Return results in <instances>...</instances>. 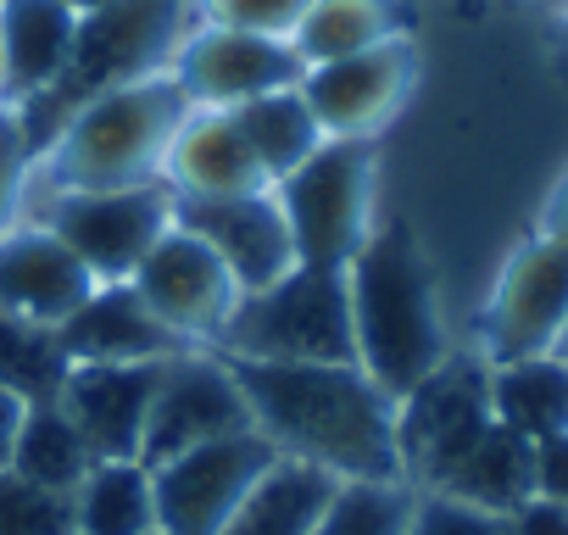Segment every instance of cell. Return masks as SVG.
<instances>
[{
	"instance_id": "obj_1",
	"label": "cell",
	"mask_w": 568,
	"mask_h": 535,
	"mask_svg": "<svg viewBox=\"0 0 568 535\" xmlns=\"http://www.w3.org/2000/svg\"><path fill=\"white\" fill-rule=\"evenodd\" d=\"M251 430L278 452L352 480H402L396 457V402L357 363H234Z\"/></svg>"
},
{
	"instance_id": "obj_2",
	"label": "cell",
	"mask_w": 568,
	"mask_h": 535,
	"mask_svg": "<svg viewBox=\"0 0 568 535\" xmlns=\"http://www.w3.org/2000/svg\"><path fill=\"white\" fill-rule=\"evenodd\" d=\"M346 302H352V352L357 369L396 402L446 357L440 302L429 262L407 223H385L346 262Z\"/></svg>"
},
{
	"instance_id": "obj_3",
	"label": "cell",
	"mask_w": 568,
	"mask_h": 535,
	"mask_svg": "<svg viewBox=\"0 0 568 535\" xmlns=\"http://www.w3.org/2000/svg\"><path fill=\"white\" fill-rule=\"evenodd\" d=\"M195 23H201L195 0H112V7H101V12H84L62 79L12 107L18 123H23L29 151L45 157L51 140L62 134V123L84 101H95V95H106L118 84L168 73Z\"/></svg>"
},
{
	"instance_id": "obj_4",
	"label": "cell",
	"mask_w": 568,
	"mask_h": 535,
	"mask_svg": "<svg viewBox=\"0 0 568 535\" xmlns=\"http://www.w3.org/2000/svg\"><path fill=\"white\" fill-rule=\"evenodd\" d=\"M190 112L195 107L173 73H151V79H134V84H118V90L84 101L45 151L51 184L57 190L156 184L168 145Z\"/></svg>"
},
{
	"instance_id": "obj_5",
	"label": "cell",
	"mask_w": 568,
	"mask_h": 535,
	"mask_svg": "<svg viewBox=\"0 0 568 535\" xmlns=\"http://www.w3.org/2000/svg\"><path fill=\"white\" fill-rule=\"evenodd\" d=\"M217 357H234V363H357L346 268L296 262L284 280L245 291L217 335Z\"/></svg>"
},
{
	"instance_id": "obj_6",
	"label": "cell",
	"mask_w": 568,
	"mask_h": 535,
	"mask_svg": "<svg viewBox=\"0 0 568 535\" xmlns=\"http://www.w3.org/2000/svg\"><path fill=\"white\" fill-rule=\"evenodd\" d=\"M278 212L291 223L296 262L307 268H346L368 229L374 212V157L368 140H324L302 168H291L278 184Z\"/></svg>"
},
{
	"instance_id": "obj_7",
	"label": "cell",
	"mask_w": 568,
	"mask_h": 535,
	"mask_svg": "<svg viewBox=\"0 0 568 535\" xmlns=\"http://www.w3.org/2000/svg\"><path fill=\"white\" fill-rule=\"evenodd\" d=\"M490 363L485 357H440L407 396H396V457L402 480L435 491L457 457L490 430Z\"/></svg>"
},
{
	"instance_id": "obj_8",
	"label": "cell",
	"mask_w": 568,
	"mask_h": 535,
	"mask_svg": "<svg viewBox=\"0 0 568 535\" xmlns=\"http://www.w3.org/2000/svg\"><path fill=\"white\" fill-rule=\"evenodd\" d=\"M40 223L90 268L95 285H118L145 262V251L173 223V190L123 184V190H51Z\"/></svg>"
},
{
	"instance_id": "obj_9",
	"label": "cell",
	"mask_w": 568,
	"mask_h": 535,
	"mask_svg": "<svg viewBox=\"0 0 568 535\" xmlns=\"http://www.w3.org/2000/svg\"><path fill=\"white\" fill-rule=\"evenodd\" d=\"M273 446L256 430L190 446L168 463L151 468V496H156V529L162 535H217L229 513L245 502V491L273 468Z\"/></svg>"
},
{
	"instance_id": "obj_10",
	"label": "cell",
	"mask_w": 568,
	"mask_h": 535,
	"mask_svg": "<svg viewBox=\"0 0 568 535\" xmlns=\"http://www.w3.org/2000/svg\"><path fill=\"white\" fill-rule=\"evenodd\" d=\"M562 324H568V240L535 234L507 256L501 280L485 302V319H479L485 363L540 357L557 346Z\"/></svg>"
},
{
	"instance_id": "obj_11",
	"label": "cell",
	"mask_w": 568,
	"mask_h": 535,
	"mask_svg": "<svg viewBox=\"0 0 568 535\" xmlns=\"http://www.w3.org/2000/svg\"><path fill=\"white\" fill-rule=\"evenodd\" d=\"M240 430H251V407L240 396L234 369L223 357L179 352L156 374L140 463L156 468V463H168L190 446H206V441H223V435H240Z\"/></svg>"
},
{
	"instance_id": "obj_12",
	"label": "cell",
	"mask_w": 568,
	"mask_h": 535,
	"mask_svg": "<svg viewBox=\"0 0 568 535\" xmlns=\"http://www.w3.org/2000/svg\"><path fill=\"white\" fill-rule=\"evenodd\" d=\"M129 285L140 291V302L190 346V341H212L223 335L240 285L229 280V268L217 262V251L206 240H195L190 229L168 223V234L145 251V262L129 274Z\"/></svg>"
},
{
	"instance_id": "obj_13",
	"label": "cell",
	"mask_w": 568,
	"mask_h": 535,
	"mask_svg": "<svg viewBox=\"0 0 568 535\" xmlns=\"http://www.w3.org/2000/svg\"><path fill=\"white\" fill-rule=\"evenodd\" d=\"M179 90L190 95V107H212V112H234L267 90H291L302 84V57L291 40H267V34H240V29H212L195 23L190 40L179 46L173 68Z\"/></svg>"
},
{
	"instance_id": "obj_14",
	"label": "cell",
	"mask_w": 568,
	"mask_h": 535,
	"mask_svg": "<svg viewBox=\"0 0 568 535\" xmlns=\"http://www.w3.org/2000/svg\"><path fill=\"white\" fill-rule=\"evenodd\" d=\"M173 223L190 229L195 240H206L217 251V262L229 268V280L245 291H262L273 280H284L296 268V245H291V223L278 212L273 190H251V195H217V201H195V195H173Z\"/></svg>"
},
{
	"instance_id": "obj_15",
	"label": "cell",
	"mask_w": 568,
	"mask_h": 535,
	"mask_svg": "<svg viewBox=\"0 0 568 535\" xmlns=\"http://www.w3.org/2000/svg\"><path fill=\"white\" fill-rule=\"evenodd\" d=\"M407 84H413V51L402 34L374 51H357V57L302 73V95H307L324 140H368L374 129H385L396 118V107L407 101Z\"/></svg>"
},
{
	"instance_id": "obj_16",
	"label": "cell",
	"mask_w": 568,
	"mask_h": 535,
	"mask_svg": "<svg viewBox=\"0 0 568 535\" xmlns=\"http://www.w3.org/2000/svg\"><path fill=\"white\" fill-rule=\"evenodd\" d=\"M162 363H73L57 407L73 418L95 463H129L145 446V418Z\"/></svg>"
},
{
	"instance_id": "obj_17",
	"label": "cell",
	"mask_w": 568,
	"mask_h": 535,
	"mask_svg": "<svg viewBox=\"0 0 568 535\" xmlns=\"http://www.w3.org/2000/svg\"><path fill=\"white\" fill-rule=\"evenodd\" d=\"M95 291L90 268L45 229V223H12L0 234V307L29 319V324H45V330H62L84 296Z\"/></svg>"
},
{
	"instance_id": "obj_18",
	"label": "cell",
	"mask_w": 568,
	"mask_h": 535,
	"mask_svg": "<svg viewBox=\"0 0 568 535\" xmlns=\"http://www.w3.org/2000/svg\"><path fill=\"white\" fill-rule=\"evenodd\" d=\"M68 363H168L184 352V341L140 302L129 280L95 285L84 307L57 330Z\"/></svg>"
},
{
	"instance_id": "obj_19",
	"label": "cell",
	"mask_w": 568,
	"mask_h": 535,
	"mask_svg": "<svg viewBox=\"0 0 568 535\" xmlns=\"http://www.w3.org/2000/svg\"><path fill=\"white\" fill-rule=\"evenodd\" d=\"M162 184L173 195H195V201H217V195H251V190H273V179L262 173V162L251 157L234 112H212L195 107L184 118V129L168 145L162 162Z\"/></svg>"
},
{
	"instance_id": "obj_20",
	"label": "cell",
	"mask_w": 568,
	"mask_h": 535,
	"mask_svg": "<svg viewBox=\"0 0 568 535\" xmlns=\"http://www.w3.org/2000/svg\"><path fill=\"white\" fill-rule=\"evenodd\" d=\"M79 12L68 0H0V95L7 107L51 90L73 57Z\"/></svg>"
},
{
	"instance_id": "obj_21",
	"label": "cell",
	"mask_w": 568,
	"mask_h": 535,
	"mask_svg": "<svg viewBox=\"0 0 568 535\" xmlns=\"http://www.w3.org/2000/svg\"><path fill=\"white\" fill-rule=\"evenodd\" d=\"M335 491H341L335 474L296 457H273V468L245 491V502L229 513L217 535H313Z\"/></svg>"
},
{
	"instance_id": "obj_22",
	"label": "cell",
	"mask_w": 568,
	"mask_h": 535,
	"mask_svg": "<svg viewBox=\"0 0 568 535\" xmlns=\"http://www.w3.org/2000/svg\"><path fill=\"white\" fill-rule=\"evenodd\" d=\"M435 491L452 496V502L513 518L524 502H535V441H524L518 430L490 418V430L457 457V468Z\"/></svg>"
},
{
	"instance_id": "obj_23",
	"label": "cell",
	"mask_w": 568,
	"mask_h": 535,
	"mask_svg": "<svg viewBox=\"0 0 568 535\" xmlns=\"http://www.w3.org/2000/svg\"><path fill=\"white\" fill-rule=\"evenodd\" d=\"M490 413L524 441L568 430V357L540 352L518 363H490Z\"/></svg>"
},
{
	"instance_id": "obj_24",
	"label": "cell",
	"mask_w": 568,
	"mask_h": 535,
	"mask_svg": "<svg viewBox=\"0 0 568 535\" xmlns=\"http://www.w3.org/2000/svg\"><path fill=\"white\" fill-rule=\"evenodd\" d=\"M234 123H240L251 157L262 162V173H267L273 184L291 173V168H302V162L324 145V129H318V118H313L302 84H291V90H267V95L234 107Z\"/></svg>"
},
{
	"instance_id": "obj_25",
	"label": "cell",
	"mask_w": 568,
	"mask_h": 535,
	"mask_svg": "<svg viewBox=\"0 0 568 535\" xmlns=\"http://www.w3.org/2000/svg\"><path fill=\"white\" fill-rule=\"evenodd\" d=\"M73 529L79 535H151L156 529L151 468L140 457L95 463L73 491Z\"/></svg>"
},
{
	"instance_id": "obj_26",
	"label": "cell",
	"mask_w": 568,
	"mask_h": 535,
	"mask_svg": "<svg viewBox=\"0 0 568 535\" xmlns=\"http://www.w3.org/2000/svg\"><path fill=\"white\" fill-rule=\"evenodd\" d=\"M12 474L45 485V491H79V480L95 468L84 435L73 430V418L57 407V402H34L23 407V424H18V441H12Z\"/></svg>"
},
{
	"instance_id": "obj_27",
	"label": "cell",
	"mask_w": 568,
	"mask_h": 535,
	"mask_svg": "<svg viewBox=\"0 0 568 535\" xmlns=\"http://www.w3.org/2000/svg\"><path fill=\"white\" fill-rule=\"evenodd\" d=\"M385 40H396V12L385 0H313L291 34L302 68H324V62L374 51Z\"/></svg>"
},
{
	"instance_id": "obj_28",
	"label": "cell",
	"mask_w": 568,
	"mask_h": 535,
	"mask_svg": "<svg viewBox=\"0 0 568 535\" xmlns=\"http://www.w3.org/2000/svg\"><path fill=\"white\" fill-rule=\"evenodd\" d=\"M68 352L57 341V330L29 324L18 313L0 307V385H7L18 402H57L62 380H68Z\"/></svg>"
},
{
	"instance_id": "obj_29",
	"label": "cell",
	"mask_w": 568,
	"mask_h": 535,
	"mask_svg": "<svg viewBox=\"0 0 568 535\" xmlns=\"http://www.w3.org/2000/svg\"><path fill=\"white\" fill-rule=\"evenodd\" d=\"M407 518H413V491L402 480L396 485L352 480L335 491L313 535H407Z\"/></svg>"
},
{
	"instance_id": "obj_30",
	"label": "cell",
	"mask_w": 568,
	"mask_h": 535,
	"mask_svg": "<svg viewBox=\"0 0 568 535\" xmlns=\"http://www.w3.org/2000/svg\"><path fill=\"white\" fill-rule=\"evenodd\" d=\"M0 535H79L73 529V496L45 491L12 468H0Z\"/></svg>"
},
{
	"instance_id": "obj_31",
	"label": "cell",
	"mask_w": 568,
	"mask_h": 535,
	"mask_svg": "<svg viewBox=\"0 0 568 535\" xmlns=\"http://www.w3.org/2000/svg\"><path fill=\"white\" fill-rule=\"evenodd\" d=\"M195 7H201V23H212V29L291 40L313 0H195Z\"/></svg>"
},
{
	"instance_id": "obj_32",
	"label": "cell",
	"mask_w": 568,
	"mask_h": 535,
	"mask_svg": "<svg viewBox=\"0 0 568 535\" xmlns=\"http://www.w3.org/2000/svg\"><path fill=\"white\" fill-rule=\"evenodd\" d=\"M407 535H513V518L468 507V502H452L440 491H424V496H413Z\"/></svg>"
},
{
	"instance_id": "obj_33",
	"label": "cell",
	"mask_w": 568,
	"mask_h": 535,
	"mask_svg": "<svg viewBox=\"0 0 568 535\" xmlns=\"http://www.w3.org/2000/svg\"><path fill=\"white\" fill-rule=\"evenodd\" d=\"M29 168H34V151L23 140V123L12 107H0V234L12 229L18 206H23V184H29Z\"/></svg>"
},
{
	"instance_id": "obj_34",
	"label": "cell",
	"mask_w": 568,
	"mask_h": 535,
	"mask_svg": "<svg viewBox=\"0 0 568 535\" xmlns=\"http://www.w3.org/2000/svg\"><path fill=\"white\" fill-rule=\"evenodd\" d=\"M535 502L568 507V430L535 441Z\"/></svg>"
},
{
	"instance_id": "obj_35",
	"label": "cell",
	"mask_w": 568,
	"mask_h": 535,
	"mask_svg": "<svg viewBox=\"0 0 568 535\" xmlns=\"http://www.w3.org/2000/svg\"><path fill=\"white\" fill-rule=\"evenodd\" d=\"M513 535H568V507L524 502V507L513 513Z\"/></svg>"
},
{
	"instance_id": "obj_36",
	"label": "cell",
	"mask_w": 568,
	"mask_h": 535,
	"mask_svg": "<svg viewBox=\"0 0 568 535\" xmlns=\"http://www.w3.org/2000/svg\"><path fill=\"white\" fill-rule=\"evenodd\" d=\"M23 407L29 402H18L7 385H0V468L12 463V441H18V424H23Z\"/></svg>"
},
{
	"instance_id": "obj_37",
	"label": "cell",
	"mask_w": 568,
	"mask_h": 535,
	"mask_svg": "<svg viewBox=\"0 0 568 535\" xmlns=\"http://www.w3.org/2000/svg\"><path fill=\"white\" fill-rule=\"evenodd\" d=\"M540 234H557V240H568V173L557 179V190H551V201H546Z\"/></svg>"
},
{
	"instance_id": "obj_38",
	"label": "cell",
	"mask_w": 568,
	"mask_h": 535,
	"mask_svg": "<svg viewBox=\"0 0 568 535\" xmlns=\"http://www.w3.org/2000/svg\"><path fill=\"white\" fill-rule=\"evenodd\" d=\"M68 7L84 18V12H101V7H112V0H68Z\"/></svg>"
},
{
	"instance_id": "obj_39",
	"label": "cell",
	"mask_w": 568,
	"mask_h": 535,
	"mask_svg": "<svg viewBox=\"0 0 568 535\" xmlns=\"http://www.w3.org/2000/svg\"><path fill=\"white\" fill-rule=\"evenodd\" d=\"M557 357H568V324H562V335H557V346H551Z\"/></svg>"
},
{
	"instance_id": "obj_40",
	"label": "cell",
	"mask_w": 568,
	"mask_h": 535,
	"mask_svg": "<svg viewBox=\"0 0 568 535\" xmlns=\"http://www.w3.org/2000/svg\"><path fill=\"white\" fill-rule=\"evenodd\" d=\"M0 107H7V95H0Z\"/></svg>"
},
{
	"instance_id": "obj_41",
	"label": "cell",
	"mask_w": 568,
	"mask_h": 535,
	"mask_svg": "<svg viewBox=\"0 0 568 535\" xmlns=\"http://www.w3.org/2000/svg\"><path fill=\"white\" fill-rule=\"evenodd\" d=\"M151 535H162V529H151Z\"/></svg>"
}]
</instances>
